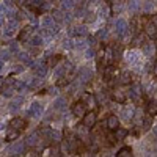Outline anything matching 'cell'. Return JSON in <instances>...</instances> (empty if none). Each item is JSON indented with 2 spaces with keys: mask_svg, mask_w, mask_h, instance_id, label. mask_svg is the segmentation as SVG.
<instances>
[{
  "mask_svg": "<svg viewBox=\"0 0 157 157\" xmlns=\"http://www.w3.org/2000/svg\"><path fill=\"white\" fill-rule=\"evenodd\" d=\"M129 98L132 99L134 102H141V86L138 83H134L132 86H130L129 90Z\"/></svg>",
  "mask_w": 157,
  "mask_h": 157,
  "instance_id": "5b68a950",
  "label": "cell"
},
{
  "mask_svg": "<svg viewBox=\"0 0 157 157\" xmlns=\"http://www.w3.org/2000/svg\"><path fill=\"white\" fill-rule=\"evenodd\" d=\"M120 115L123 116V120L124 121H130L134 118V110L132 109H129V107H124L121 112H120Z\"/></svg>",
  "mask_w": 157,
  "mask_h": 157,
  "instance_id": "ffe728a7",
  "label": "cell"
},
{
  "mask_svg": "<svg viewBox=\"0 0 157 157\" xmlns=\"http://www.w3.org/2000/svg\"><path fill=\"white\" fill-rule=\"evenodd\" d=\"M130 82H132V74L127 72V71L121 72V75H120V83H123V85H129Z\"/></svg>",
  "mask_w": 157,
  "mask_h": 157,
  "instance_id": "603a6c76",
  "label": "cell"
},
{
  "mask_svg": "<svg viewBox=\"0 0 157 157\" xmlns=\"http://www.w3.org/2000/svg\"><path fill=\"white\" fill-rule=\"evenodd\" d=\"M63 14H64V11H61V10H55L54 11V21L55 22H63Z\"/></svg>",
  "mask_w": 157,
  "mask_h": 157,
  "instance_id": "60d3db41",
  "label": "cell"
},
{
  "mask_svg": "<svg viewBox=\"0 0 157 157\" xmlns=\"http://www.w3.org/2000/svg\"><path fill=\"white\" fill-rule=\"evenodd\" d=\"M126 137H127V129H120V127L115 129V138H116V141H123Z\"/></svg>",
  "mask_w": 157,
  "mask_h": 157,
  "instance_id": "7402d4cb",
  "label": "cell"
},
{
  "mask_svg": "<svg viewBox=\"0 0 157 157\" xmlns=\"http://www.w3.org/2000/svg\"><path fill=\"white\" fill-rule=\"evenodd\" d=\"M10 54H11L10 50H0V60H2V61H3V60H8V58L11 57Z\"/></svg>",
  "mask_w": 157,
  "mask_h": 157,
  "instance_id": "f6af8a7d",
  "label": "cell"
},
{
  "mask_svg": "<svg viewBox=\"0 0 157 157\" xmlns=\"http://www.w3.org/2000/svg\"><path fill=\"white\" fill-rule=\"evenodd\" d=\"M91 80H93V71H91L90 68H82L80 71H78V82H80L82 85H86Z\"/></svg>",
  "mask_w": 157,
  "mask_h": 157,
  "instance_id": "3957f363",
  "label": "cell"
},
{
  "mask_svg": "<svg viewBox=\"0 0 157 157\" xmlns=\"http://www.w3.org/2000/svg\"><path fill=\"white\" fill-rule=\"evenodd\" d=\"M17 137H19V130L10 127L8 132H6V141H13V140H16Z\"/></svg>",
  "mask_w": 157,
  "mask_h": 157,
  "instance_id": "4316f807",
  "label": "cell"
},
{
  "mask_svg": "<svg viewBox=\"0 0 157 157\" xmlns=\"http://www.w3.org/2000/svg\"><path fill=\"white\" fill-rule=\"evenodd\" d=\"M140 60V54H137V52H129V55H127V61L130 64H137Z\"/></svg>",
  "mask_w": 157,
  "mask_h": 157,
  "instance_id": "f546056e",
  "label": "cell"
},
{
  "mask_svg": "<svg viewBox=\"0 0 157 157\" xmlns=\"http://www.w3.org/2000/svg\"><path fill=\"white\" fill-rule=\"evenodd\" d=\"M145 44V41H143V36H135L134 38V43H132V47H138V46H143Z\"/></svg>",
  "mask_w": 157,
  "mask_h": 157,
  "instance_id": "7bdbcfd3",
  "label": "cell"
},
{
  "mask_svg": "<svg viewBox=\"0 0 157 157\" xmlns=\"http://www.w3.org/2000/svg\"><path fill=\"white\" fill-rule=\"evenodd\" d=\"M115 30H116V35H118V36L126 38L127 33H129V24H127L124 19H116V22H115Z\"/></svg>",
  "mask_w": 157,
  "mask_h": 157,
  "instance_id": "7a4b0ae2",
  "label": "cell"
},
{
  "mask_svg": "<svg viewBox=\"0 0 157 157\" xmlns=\"http://www.w3.org/2000/svg\"><path fill=\"white\" fill-rule=\"evenodd\" d=\"M3 82H5V78H3V77H0V88L3 86Z\"/></svg>",
  "mask_w": 157,
  "mask_h": 157,
  "instance_id": "11a10c76",
  "label": "cell"
},
{
  "mask_svg": "<svg viewBox=\"0 0 157 157\" xmlns=\"http://www.w3.org/2000/svg\"><path fill=\"white\" fill-rule=\"evenodd\" d=\"M58 93V88L55 86V88H49V94H57Z\"/></svg>",
  "mask_w": 157,
  "mask_h": 157,
  "instance_id": "f907efd6",
  "label": "cell"
},
{
  "mask_svg": "<svg viewBox=\"0 0 157 157\" xmlns=\"http://www.w3.org/2000/svg\"><path fill=\"white\" fill-rule=\"evenodd\" d=\"M71 33L75 35V36H86L88 35V29H86V25H77V27L71 29Z\"/></svg>",
  "mask_w": 157,
  "mask_h": 157,
  "instance_id": "e0dca14e",
  "label": "cell"
},
{
  "mask_svg": "<svg viewBox=\"0 0 157 157\" xmlns=\"http://www.w3.org/2000/svg\"><path fill=\"white\" fill-rule=\"evenodd\" d=\"M72 47L75 50H85L88 47V43H86V39L83 36H77L74 41H72Z\"/></svg>",
  "mask_w": 157,
  "mask_h": 157,
  "instance_id": "8fae6325",
  "label": "cell"
},
{
  "mask_svg": "<svg viewBox=\"0 0 157 157\" xmlns=\"http://www.w3.org/2000/svg\"><path fill=\"white\" fill-rule=\"evenodd\" d=\"M143 130H149L151 129V124H152V116H146V118H143Z\"/></svg>",
  "mask_w": 157,
  "mask_h": 157,
  "instance_id": "74e56055",
  "label": "cell"
},
{
  "mask_svg": "<svg viewBox=\"0 0 157 157\" xmlns=\"http://www.w3.org/2000/svg\"><path fill=\"white\" fill-rule=\"evenodd\" d=\"M52 155H60V146H58V143H55V148H52Z\"/></svg>",
  "mask_w": 157,
  "mask_h": 157,
  "instance_id": "681fc988",
  "label": "cell"
},
{
  "mask_svg": "<svg viewBox=\"0 0 157 157\" xmlns=\"http://www.w3.org/2000/svg\"><path fill=\"white\" fill-rule=\"evenodd\" d=\"M10 52H19V44L17 43H11V46H10Z\"/></svg>",
  "mask_w": 157,
  "mask_h": 157,
  "instance_id": "c3c4849f",
  "label": "cell"
},
{
  "mask_svg": "<svg viewBox=\"0 0 157 157\" xmlns=\"http://www.w3.org/2000/svg\"><path fill=\"white\" fill-rule=\"evenodd\" d=\"M75 5V0H61V8L63 10H72Z\"/></svg>",
  "mask_w": 157,
  "mask_h": 157,
  "instance_id": "8d00e7d4",
  "label": "cell"
},
{
  "mask_svg": "<svg viewBox=\"0 0 157 157\" xmlns=\"http://www.w3.org/2000/svg\"><path fill=\"white\" fill-rule=\"evenodd\" d=\"M39 141H41V138H39V134L35 132V134H32V135L27 137V140H25V145H27L29 148H35V146H38Z\"/></svg>",
  "mask_w": 157,
  "mask_h": 157,
  "instance_id": "4fadbf2b",
  "label": "cell"
},
{
  "mask_svg": "<svg viewBox=\"0 0 157 157\" xmlns=\"http://www.w3.org/2000/svg\"><path fill=\"white\" fill-rule=\"evenodd\" d=\"M86 113V107H85V104L80 101V102H75L74 105H72V115L77 116V118H82L83 115Z\"/></svg>",
  "mask_w": 157,
  "mask_h": 157,
  "instance_id": "9c48e42d",
  "label": "cell"
},
{
  "mask_svg": "<svg viewBox=\"0 0 157 157\" xmlns=\"http://www.w3.org/2000/svg\"><path fill=\"white\" fill-rule=\"evenodd\" d=\"M17 57H19L21 61L27 63V64H30V61H32V57H30V54H27V52H17Z\"/></svg>",
  "mask_w": 157,
  "mask_h": 157,
  "instance_id": "e575fe53",
  "label": "cell"
},
{
  "mask_svg": "<svg viewBox=\"0 0 157 157\" xmlns=\"http://www.w3.org/2000/svg\"><path fill=\"white\" fill-rule=\"evenodd\" d=\"M39 135H41L46 141H49V137H50V127H47V126H44V127H41L39 129V132H38Z\"/></svg>",
  "mask_w": 157,
  "mask_h": 157,
  "instance_id": "836d02e7",
  "label": "cell"
},
{
  "mask_svg": "<svg viewBox=\"0 0 157 157\" xmlns=\"http://www.w3.org/2000/svg\"><path fill=\"white\" fill-rule=\"evenodd\" d=\"M94 57H96V60H98V66H101V68H102L104 61H105V52H104V50H99Z\"/></svg>",
  "mask_w": 157,
  "mask_h": 157,
  "instance_id": "d590c367",
  "label": "cell"
},
{
  "mask_svg": "<svg viewBox=\"0 0 157 157\" xmlns=\"http://www.w3.org/2000/svg\"><path fill=\"white\" fill-rule=\"evenodd\" d=\"M22 102H24V98H22V96H17V98H16L14 101L11 102L10 109H11V110H17V109H19V107L22 105Z\"/></svg>",
  "mask_w": 157,
  "mask_h": 157,
  "instance_id": "1f68e13d",
  "label": "cell"
},
{
  "mask_svg": "<svg viewBox=\"0 0 157 157\" xmlns=\"http://www.w3.org/2000/svg\"><path fill=\"white\" fill-rule=\"evenodd\" d=\"M96 55V52H94V49L93 47H91V49H86V54H85V57L86 58H93Z\"/></svg>",
  "mask_w": 157,
  "mask_h": 157,
  "instance_id": "7dc6e473",
  "label": "cell"
},
{
  "mask_svg": "<svg viewBox=\"0 0 157 157\" xmlns=\"http://www.w3.org/2000/svg\"><path fill=\"white\" fill-rule=\"evenodd\" d=\"M126 98H127V94L124 93L123 90H113V99L118 104H124L126 102Z\"/></svg>",
  "mask_w": 157,
  "mask_h": 157,
  "instance_id": "9a60e30c",
  "label": "cell"
},
{
  "mask_svg": "<svg viewBox=\"0 0 157 157\" xmlns=\"http://www.w3.org/2000/svg\"><path fill=\"white\" fill-rule=\"evenodd\" d=\"M118 126H120V120H118V116H116V115H110V116L107 118V129L115 130Z\"/></svg>",
  "mask_w": 157,
  "mask_h": 157,
  "instance_id": "2e32d148",
  "label": "cell"
},
{
  "mask_svg": "<svg viewBox=\"0 0 157 157\" xmlns=\"http://www.w3.org/2000/svg\"><path fill=\"white\" fill-rule=\"evenodd\" d=\"M14 71H16V72H22L24 68H22V66H17V68H14Z\"/></svg>",
  "mask_w": 157,
  "mask_h": 157,
  "instance_id": "db71d44e",
  "label": "cell"
},
{
  "mask_svg": "<svg viewBox=\"0 0 157 157\" xmlns=\"http://www.w3.org/2000/svg\"><path fill=\"white\" fill-rule=\"evenodd\" d=\"M86 3H88V5H98L99 0H86Z\"/></svg>",
  "mask_w": 157,
  "mask_h": 157,
  "instance_id": "816d5d0a",
  "label": "cell"
},
{
  "mask_svg": "<svg viewBox=\"0 0 157 157\" xmlns=\"http://www.w3.org/2000/svg\"><path fill=\"white\" fill-rule=\"evenodd\" d=\"M116 77V68L115 66H107L105 71H104V78L105 80H110V78H115Z\"/></svg>",
  "mask_w": 157,
  "mask_h": 157,
  "instance_id": "44dd1931",
  "label": "cell"
},
{
  "mask_svg": "<svg viewBox=\"0 0 157 157\" xmlns=\"http://www.w3.org/2000/svg\"><path fill=\"white\" fill-rule=\"evenodd\" d=\"M145 29H146V33L149 35V38H151V39H155V17L146 25Z\"/></svg>",
  "mask_w": 157,
  "mask_h": 157,
  "instance_id": "d6986e66",
  "label": "cell"
},
{
  "mask_svg": "<svg viewBox=\"0 0 157 157\" xmlns=\"http://www.w3.org/2000/svg\"><path fill=\"white\" fill-rule=\"evenodd\" d=\"M30 44H32L33 47H39V46L43 44V36H39V35L33 36V38H32V41H30Z\"/></svg>",
  "mask_w": 157,
  "mask_h": 157,
  "instance_id": "f35d334b",
  "label": "cell"
},
{
  "mask_svg": "<svg viewBox=\"0 0 157 157\" xmlns=\"http://www.w3.org/2000/svg\"><path fill=\"white\" fill-rule=\"evenodd\" d=\"M54 24H55L54 17L49 16V14H44V16L41 17V29H44V30H47L49 27H52Z\"/></svg>",
  "mask_w": 157,
  "mask_h": 157,
  "instance_id": "5bb4252c",
  "label": "cell"
},
{
  "mask_svg": "<svg viewBox=\"0 0 157 157\" xmlns=\"http://www.w3.org/2000/svg\"><path fill=\"white\" fill-rule=\"evenodd\" d=\"M24 149H25V145H24V143L16 141V143H13V145L10 146L8 152H10L11 155H22V154H24Z\"/></svg>",
  "mask_w": 157,
  "mask_h": 157,
  "instance_id": "ba28073f",
  "label": "cell"
},
{
  "mask_svg": "<svg viewBox=\"0 0 157 157\" xmlns=\"http://www.w3.org/2000/svg\"><path fill=\"white\" fill-rule=\"evenodd\" d=\"M116 155L118 157H130V155H132V149H130L129 146H124V148H121L120 151H118Z\"/></svg>",
  "mask_w": 157,
  "mask_h": 157,
  "instance_id": "d6a6232c",
  "label": "cell"
},
{
  "mask_svg": "<svg viewBox=\"0 0 157 157\" xmlns=\"http://www.w3.org/2000/svg\"><path fill=\"white\" fill-rule=\"evenodd\" d=\"M123 10H124V3H123V2H120V0H118V2L115 0L113 5H112V13H116V14H120V13H121Z\"/></svg>",
  "mask_w": 157,
  "mask_h": 157,
  "instance_id": "83f0119b",
  "label": "cell"
},
{
  "mask_svg": "<svg viewBox=\"0 0 157 157\" xmlns=\"http://www.w3.org/2000/svg\"><path fill=\"white\" fill-rule=\"evenodd\" d=\"M49 140L55 141V143H60V141H61V134L58 132V130H55V129H50V137H49Z\"/></svg>",
  "mask_w": 157,
  "mask_h": 157,
  "instance_id": "4dcf8cb0",
  "label": "cell"
},
{
  "mask_svg": "<svg viewBox=\"0 0 157 157\" xmlns=\"http://www.w3.org/2000/svg\"><path fill=\"white\" fill-rule=\"evenodd\" d=\"M54 109L58 110V112H63L64 109H66V98H57L55 102H54Z\"/></svg>",
  "mask_w": 157,
  "mask_h": 157,
  "instance_id": "ac0fdd59",
  "label": "cell"
},
{
  "mask_svg": "<svg viewBox=\"0 0 157 157\" xmlns=\"http://www.w3.org/2000/svg\"><path fill=\"white\" fill-rule=\"evenodd\" d=\"M82 102L85 104V107H88V109H94V107L98 105L96 98L91 96V94H88V93H85V94L82 96Z\"/></svg>",
  "mask_w": 157,
  "mask_h": 157,
  "instance_id": "7c38bea8",
  "label": "cell"
},
{
  "mask_svg": "<svg viewBox=\"0 0 157 157\" xmlns=\"http://www.w3.org/2000/svg\"><path fill=\"white\" fill-rule=\"evenodd\" d=\"M32 33H33V27H25L22 32H21V35H19V41H25L27 38H30L32 36Z\"/></svg>",
  "mask_w": 157,
  "mask_h": 157,
  "instance_id": "cb8c5ba5",
  "label": "cell"
},
{
  "mask_svg": "<svg viewBox=\"0 0 157 157\" xmlns=\"http://www.w3.org/2000/svg\"><path fill=\"white\" fill-rule=\"evenodd\" d=\"M72 69V66H71V63L69 61H66V63H60V64H55V77L57 78H60V77H63V75H66L69 71Z\"/></svg>",
  "mask_w": 157,
  "mask_h": 157,
  "instance_id": "277c9868",
  "label": "cell"
},
{
  "mask_svg": "<svg viewBox=\"0 0 157 157\" xmlns=\"http://www.w3.org/2000/svg\"><path fill=\"white\" fill-rule=\"evenodd\" d=\"M58 60H60V57H50V58H49V66L54 68L55 64L58 63Z\"/></svg>",
  "mask_w": 157,
  "mask_h": 157,
  "instance_id": "bcb514c9",
  "label": "cell"
},
{
  "mask_svg": "<svg viewBox=\"0 0 157 157\" xmlns=\"http://www.w3.org/2000/svg\"><path fill=\"white\" fill-rule=\"evenodd\" d=\"M155 112H157V104H155V101L148 102V113H149L151 116H154V115H155Z\"/></svg>",
  "mask_w": 157,
  "mask_h": 157,
  "instance_id": "ab89813d",
  "label": "cell"
},
{
  "mask_svg": "<svg viewBox=\"0 0 157 157\" xmlns=\"http://www.w3.org/2000/svg\"><path fill=\"white\" fill-rule=\"evenodd\" d=\"M82 120H83V126L86 129H91V127H94V124L98 121V116H96L94 112H90V113H85L82 116Z\"/></svg>",
  "mask_w": 157,
  "mask_h": 157,
  "instance_id": "8992f818",
  "label": "cell"
},
{
  "mask_svg": "<svg viewBox=\"0 0 157 157\" xmlns=\"http://www.w3.org/2000/svg\"><path fill=\"white\" fill-rule=\"evenodd\" d=\"M43 78H44V77H36V78H33V80H30L29 86H30L32 90H39V88L43 86Z\"/></svg>",
  "mask_w": 157,
  "mask_h": 157,
  "instance_id": "d4e9b609",
  "label": "cell"
},
{
  "mask_svg": "<svg viewBox=\"0 0 157 157\" xmlns=\"http://www.w3.org/2000/svg\"><path fill=\"white\" fill-rule=\"evenodd\" d=\"M155 10V2L154 0H146L145 3H143V11L145 13H154Z\"/></svg>",
  "mask_w": 157,
  "mask_h": 157,
  "instance_id": "484cf974",
  "label": "cell"
},
{
  "mask_svg": "<svg viewBox=\"0 0 157 157\" xmlns=\"http://www.w3.org/2000/svg\"><path fill=\"white\" fill-rule=\"evenodd\" d=\"M96 39H99V41H107L109 39V29H101L96 35Z\"/></svg>",
  "mask_w": 157,
  "mask_h": 157,
  "instance_id": "f1b7e54d",
  "label": "cell"
},
{
  "mask_svg": "<svg viewBox=\"0 0 157 157\" xmlns=\"http://www.w3.org/2000/svg\"><path fill=\"white\" fill-rule=\"evenodd\" d=\"M25 126H27V120H25V118H21V116H16L10 121V127L19 130V132L25 129Z\"/></svg>",
  "mask_w": 157,
  "mask_h": 157,
  "instance_id": "52a82bcc",
  "label": "cell"
},
{
  "mask_svg": "<svg viewBox=\"0 0 157 157\" xmlns=\"http://www.w3.org/2000/svg\"><path fill=\"white\" fill-rule=\"evenodd\" d=\"M41 113H43V105L39 102H33L32 105H30V109H29V112H27V115L35 116V118L41 116Z\"/></svg>",
  "mask_w": 157,
  "mask_h": 157,
  "instance_id": "30bf717a",
  "label": "cell"
},
{
  "mask_svg": "<svg viewBox=\"0 0 157 157\" xmlns=\"http://www.w3.org/2000/svg\"><path fill=\"white\" fill-rule=\"evenodd\" d=\"M140 3H141L140 0H129V8L132 10V11H137V10L141 6Z\"/></svg>",
  "mask_w": 157,
  "mask_h": 157,
  "instance_id": "b9f144b4",
  "label": "cell"
},
{
  "mask_svg": "<svg viewBox=\"0 0 157 157\" xmlns=\"http://www.w3.org/2000/svg\"><path fill=\"white\" fill-rule=\"evenodd\" d=\"M17 29H19V21H17L16 17L10 19V21L6 22V25L3 27V36H5V38H13V36L16 35Z\"/></svg>",
  "mask_w": 157,
  "mask_h": 157,
  "instance_id": "6da1fadb",
  "label": "cell"
},
{
  "mask_svg": "<svg viewBox=\"0 0 157 157\" xmlns=\"http://www.w3.org/2000/svg\"><path fill=\"white\" fill-rule=\"evenodd\" d=\"M85 22H93L96 17H94V13H90V11H85Z\"/></svg>",
  "mask_w": 157,
  "mask_h": 157,
  "instance_id": "ee69618b",
  "label": "cell"
},
{
  "mask_svg": "<svg viewBox=\"0 0 157 157\" xmlns=\"http://www.w3.org/2000/svg\"><path fill=\"white\" fill-rule=\"evenodd\" d=\"M3 22H5V16L0 13V27H3Z\"/></svg>",
  "mask_w": 157,
  "mask_h": 157,
  "instance_id": "f5cc1de1",
  "label": "cell"
}]
</instances>
